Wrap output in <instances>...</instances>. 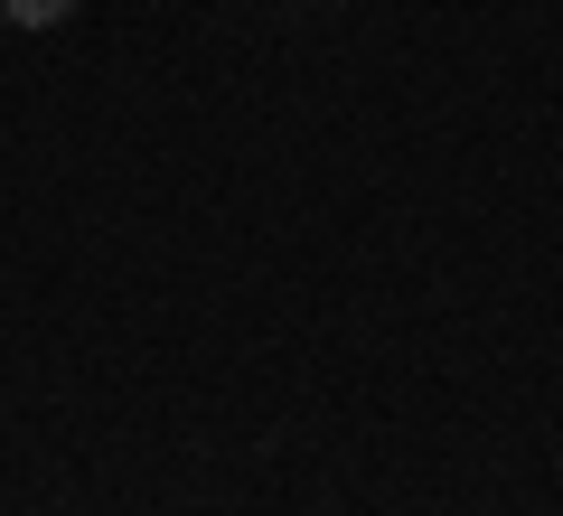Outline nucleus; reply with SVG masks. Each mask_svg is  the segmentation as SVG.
<instances>
[{
  "label": "nucleus",
  "instance_id": "f257e3e1",
  "mask_svg": "<svg viewBox=\"0 0 563 516\" xmlns=\"http://www.w3.org/2000/svg\"><path fill=\"white\" fill-rule=\"evenodd\" d=\"M10 20L20 29H57V20H76V0H10Z\"/></svg>",
  "mask_w": 563,
  "mask_h": 516
},
{
  "label": "nucleus",
  "instance_id": "f03ea898",
  "mask_svg": "<svg viewBox=\"0 0 563 516\" xmlns=\"http://www.w3.org/2000/svg\"><path fill=\"white\" fill-rule=\"evenodd\" d=\"M0 29H10V0H0Z\"/></svg>",
  "mask_w": 563,
  "mask_h": 516
}]
</instances>
